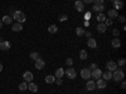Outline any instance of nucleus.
I'll return each mask as SVG.
<instances>
[{
	"label": "nucleus",
	"mask_w": 126,
	"mask_h": 94,
	"mask_svg": "<svg viewBox=\"0 0 126 94\" xmlns=\"http://www.w3.org/2000/svg\"><path fill=\"white\" fill-rule=\"evenodd\" d=\"M25 89H28V84L25 82H23V83H20L19 84V90H22V92H24Z\"/></svg>",
	"instance_id": "nucleus-29"
},
{
	"label": "nucleus",
	"mask_w": 126,
	"mask_h": 94,
	"mask_svg": "<svg viewBox=\"0 0 126 94\" xmlns=\"http://www.w3.org/2000/svg\"><path fill=\"white\" fill-rule=\"evenodd\" d=\"M28 89L30 90V92H38V85L35 84V83H33V82H30L29 84H28Z\"/></svg>",
	"instance_id": "nucleus-17"
},
{
	"label": "nucleus",
	"mask_w": 126,
	"mask_h": 94,
	"mask_svg": "<svg viewBox=\"0 0 126 94\" xmlns=\"http://www.w3.org/2000/svg\"><path fill=\"white\" fill-rule=\"evenodd\" d=\"M103 23H105V25H106V26H110V25H112V23H113V22H112V19L106 18V20H105Z\"/></svg>",
	"instance_id": "nucleus-31"
},
{
	"label": "nucleus",
	"mask_w": 126,
	"mask_h": 94,
	"mask_svg": "<svg viewBox=\"0 0 126 94\" xmlns=\"http://www.w3.org/2000/svg\"><path fill=\"white\" fill-rule=\"evenodd\" d=\"M111 44H112L113 48H120L121 47V40L119 38H113L112 41H111Z\"/></svg>",
	"instance_id": "nucleus-15"
},
{
	"label": "nucleus",
	"mask_w": 126,
	"mask_h": 94,
	"mask_svg": "<svg viewBox=\"0 0 126 94\" xmlns=\"http://www.w3.org/2000/svg\"><path fill=\"white\" fill-rule=\"evenodd\" d=\"M92 10L93 12H96V13H103V10H105V6L103 5H94L93 8H92Z\"/></svg>",
	"instance_id": "nucleus-20"
},
{
	"label": "nucleus",
	"mask_w": 126,
	"mask_h": 94,
	"mask_svg": "<svg viewBox=\"0 0 126 94\" xmlns=\"http://www.w3.org/2000/svg\"><path fill=\"white\" fill-rule=\"evenodd\" d=\"M0 43H1V38H0Z\"/></svg>",
	"instance_id": "nucleus-48"
},
{
	"label": "nucleus",
	"mask_w": 126,
	"mask_h": 94,
	"mask_svg": "<svg viewBox=\"0 0 126 94\" xmlns=\"http://www.w3.org/2000/svg\"><path fill=\"white\" fill-rule=\"evenodd\" d=\"M93 1H94V5H103L105 0H93Z\"/></svg>",
	"instance_id": "nucleus-34"
},
{
	"label": "nucleus",
	"mask_w": 126,
	"mask_h": 94,
	"mask_svg": "<svg viewBox=\"0 0 126 94\" xmlns=\"http://www.w3.org/2000/svg\"><path fill=\"white\" fill-rule=\"evenodd\" d=\"M116 64H117V65H120V67H124V65L126 64V60H125L124 58H121V59H119V61L116 63Z\"/></svg>",
	"instance_id": "nucleus-32"
},
{
	"label": "nucleus",
	"mask_w": 126,
	"mask_h": 94,
	"mask_svg": "<svg viewBox=\"0 0 126 94\" xmlns=\"http://www.w3.org/2000/svg\"><path fill=\"white\" fill-rule=\"evenodd\" d=\"M90 19H91V13H90V12H87V13L85 14V20H87V22H90Z\"/></svg>",
	"instance_id": "nucleus-35"
},
{
	"label": "nucleus",
	"mask_w": 126,
	"mask_h": 94,
	"mask_svg": "<svg viewBox=\"0 0 126 94\" xmlns=\"http://www.w3.org/2000/svg\"><path fill=\"white\" fill-rule=\"evenodd\" d=\"M86 88L87 90H93L94 88H96V82H93V80H87V84H86Z\"/></svg>",
	"instance_id": "nucleus-14"
},
{
	"label": "nucleus",
	"mask_w": 126,
	"mask_h": 94,
	"mask_svg": "<svg viewBox=\"0 0 126 94\" xmlns=\"http://www.w3.org/2000/svg\"><path fill=\"white\" fill-rule=\"evenodd\" d=\"M109 1H111V3H113V1H115V0H109Z\"/></svg>",
	"instance_id": "nucleus-47"
},
{
	"label": "nucleus",
	"mask_w": 126,
	"mask_h": 94,
	"mask_svg": "<svg viewBox=\"0 0 126 94\" xmlns=\"http://www.w3.org/2000/svg\"><path fill=\"white\" fill-rule=\"evenodd\" d=\"M81 77H82V79L88 80V78H91V70L88 68H83L81 70Z\"/></svg>",
	"instance_id": "nucleus-4"
},
{
	"label": "nucleus",
	"mask_w": 126,
	"mask_h": 94,
	"mask_svg": "<svg viewBox=\"0 0 126 94\" xmlns=\"http://www.w3.org/2000/svg\"><path fill=\"white\" fill-rule=\"evenodd\" d=\"M57 31H58V26H57V25L52 24L50 26H48V33H50V34H54V33H57Z\"/></svg>",
	"instance_id": "nucleus-23"
},
{
	"label": "nucleus",
	"mask_w": 126,
	"mask_h": 94,
	"mask_svg": "<svg viewBox=\"0 0 126 94\" xmlns=\"http://www.w3.org/2000/svg\"><path fill=\"white\" fill-rule=\"evenodd\" d=\"M81 1L83 3V4H90V3H92L93 0H81Z\"/></svg>",
	"instance_id": "nucleus-41"
},
{
	"label": "nucleus",
	"mask_w": 126,
	"mask_h": 94,
	"mask_svg": "<svg viewBox=\"0 0 126 94\" xmlns=\"http://www.w3.org/2000/svg\"><path fill=\"white\" fill-rule=\"evenodd\" d=\"M96 87L98 88V89H105L106 88V80H103V79H97V82H96Z\"/></svg>",
	"instance_id": "nucleus-10"
},
{
	"label": "nucleus",
	"mask_w": 126,
	"mask_h": 94,
	"mask_svg": "<svg viewBox=\"0 0 126 94\" xmlns=\"http://www.w3.org/2000/svg\"><path fill=\"white\" fill-rule=\"evenodd\" d=\"M91 77H93L94 79H100L101 77H102V71L98 69V68H96V69H93L92 71H91Z\"/></svg>",
	"instance_id": "nucleus-6"
},
{
	"label": "nucleus",
	"mask_w": 126,
	"mask_h": 94,
	"mask_svg": "<svg viewBox=\"0 0 126 94\" xmlns=\"http://www.w3.org/2000/svg\"><path fill=\"white\" fill-rule=\"evenodd\" d=\"M1 70H3V64L0 63V71H1Z\"/></svg>",
	"instance_id": "nucleus-45"
},
{
	"label": "nucleus",
	"mask_w": 126,
	"mask_h": 94,
	"mask_svg": "<svg viewBox=\"0 0 126 94\" xmlns=\"http://www.w3.org/2000/svg\"><path fill=\"white\" fill-rule=\"evenodd\" d=\"M102 77H103V80H110V79H112V71L107 70V71L102 73Z\"/></svg>",
	"instance_id": "nucleus-19"
},
{
	"label": "nucleus",
	"mask_w": 126,
	"mask_h": 94,
	"mask_svg": "<svg viewBox=\"0 0 126 94\" xmlns=\"http://www.w3.org/2000/svg\"><path fill=\"white\" fill-rule=\"evenodd\" d=\"M76 34H77L78 36L85 35V29H83V28H81V26H78V28L76 29Z\"/></svg>",
	"instance_id": "nucleus-27"
},
{
	"label": "nucleus",
	"mask_w": 126,
	"mask_h": 94,
	"mask_svg": "<svg viewBox=\"0 0 126 94\" xmlns=\"http://www.w3.org/2000/svg\"><path fill=\"white\" fill-rule=\"evenodd\" d=\"M87 45H88V48L94 49V48H97V41L94 40L93 38H88V40H87Z\"/></svg>",
	"instance_id": "nucleus-12"
},
{
	"label": "nucleus",
	"mask_w": 126,
	"mask_h": 94,
	"mask_svg": "<svg viewBox=\"0 0 126 94\" xmlns=\"http://www.w3.org/2000/svg\"><path fill=\"white\" fill-rule=\"evenodd\" d=\"M119 20H120V22H121V23L124 24V23H125V16H124V15H121V16H119Z\"/></svg>",
	"instance_id": "nucleus-40"
},
{
	"label": "nucleus",
	"mask_w": 126,
	"mask_h": 94,
	"mask_svg": "<svg viewBox=\"0 0 126 94\" xmlns=\"http://www.w3.org/2000/svg\"><path fill=\"white\" fill-rule=\"evenodd\" d=\"M121 1H124V0H121Z\"/></svg>",
	"instance_id": "nucleus-49"
},
{
	"label": "nucleus",
	"mask_w": 126,
	"mask_h": 94,
	"mask_svg": "<svg viewBox=\"0 0 126 94\" xmlns=\"http://www.w3.org/2000/svg\"><path fill=\"white\" fill-rule=\"evenodd\" d=\"M105 20H106V15H105L103 13H100V14L97 15V22H98V23H103Z\"/></svg>",
	"instance_id": "nucleus-26"
},
{
	"label": "nucleus",
	"mask_w": 126,
	"mask_h": 94,
	"mask_svg": "<svg viewBox=\"0 0 126 94\" xmlns=\"http://www.w3.org/2000/svg\"><path fill=\"white\" fill-rule=\"evenodd\" d=\"M64 74L69 78V79H75L76 75H77V71L75 68H68L67 70H64Z\"/></svg>",
	"instance_id": "nucleus-3"
},
{
	"label": "nucleus",
	"mask_w": 126,
	"mask_h": 94,
	"mask_svg": "<svg viewBox=\"0 0 126 94\" xmlns=\"http://www.w3.org/2000/svg\"><path fill=\"white\" fill-rule=\"evenodd\" d=\"M75 8H76V10L79 13V12H83V9H85V4H83L81 0H77V1L75 3Z\"/></svg>",
	"instance_id": "nucleus-9"
},
{
	"label": "nucleus",
	"mask_w": 126,
	"mask_h": 94,
	"mask_svg": "<svg viewBox=\"0 0 126 94\" xmlns=\"http://www.w3.org/2000/svg\"><path fill=\"white\" fill-rule=\"evenodd\" d=\"M56 82H57V84H58V85H62V83H63L62 78H57V80H56Z\"/></svg>",
	"instance_id": "nucleus-38"
},
{
	"label": "nucleus",
	"mask_w": 126,
	"mask_h": 94,
	"mask_svg": "<svg viewBox=\"0 0 126 94\" xmlns=\"http://www.w3.org/2000/svg\"><path fill=\"white\" fill-rule=\"evenodd\" d=\"M79 58H81L82 60H86V59H87V51H86V50H81V51H79Z\"/></svg>",
	"instance_id": "nucleus-28"
},
{
	"label": "nucleus",
	"mask_w": 126,
	"mask_h": 94,
	"mask_svg": "<svg viewBox=\"0 0 126 94\" xmlns=\"http://www.w3.org/2000/svg\"><path fill=\"white\" fill-rule=\"evenodd\" d=\"M124 77H125V74H124L122 70L116 69V70H113V73H112V79H113L115 82H121V80H124Z\"/></svg>",
	"instance_id": "nucleus-2"
},
{
	"label": "nucleus",
	"mask_w": 126,
	"mask_h": 94,
	"mask_svg": "<svg viewBox=\"0 0 126 94\" xmlns=\"http://www.w3.org/2000/svg\"><path fill=\"white\" fill-rule=\"evenodd\" d=\"M23 79H24L25 83L33 82V73H32V71H25L24 74H23Z\"/></svg>",
	"instance_id": "nucleus-5"
},
{
	"label": "nucleus",
	"mask_w": 126,
	"mask_h": 94,
	"mask_svg": "<svg viewBox=\"0 0 126 94\" xmlns=\"http://www.w3.org/2000/svg\"><path fill=\"white\" fill-rule=\"evenodd\" d=\"M30 58L33 59V60H38L40 57H39V54L37 53V51H33V53H30Z\"/></svg>",
	"instance_id": "nucleus-30"
},
{
	"label": "nucleus",
	"mask_w": 126,
	"mask_h": 94,
	"mask_svg": "<svg viewBox=\"0 0 126 94\" xmlns=\"http://www.w3.org/2000/svg\"><path fill=\"white\" fill-rule=\"evenodd\" d=\"M66 64H67L68 67H71V65L73 64V60H72L71 58H67V60H66Z\"/></svg>",
	"instance_id": "nucleus-36"
},
{
	"label": "nucleus",
	"mask_w": 126,
	"mask_h": 94,
	"mask_svg": "<svg viewBox=\"0 0 126 94\" xmlns=\"http://www.w3.org/2000/svg\"><path fill=\"white\" fill-rule=\"evenodd\" d=\"M96 68H98V67H97L96 64H94V63H92V64L90 65V68H88V69H90V70H93V69H96Z\"/></svg>",
	"instance_id": "nucleus-37"
},
{
	"label": "nucleus",
	"mask_w": 126,
	"mask_h": 94,
	"mask_svg": "<svg viewBox=\"0 0 126 94\" xmlns=\"http://www.w3.org/2000/svg\"><path fill=\"white\" fill-rule=\"evenodd\" d=\"M112 34H113V36L119 38V35H120V30H119V29H113V30H112Z\"/></svg>",
	"instance_id": "nucleus-33"
},
{
	"label": "nucleus",
	"mask_w": 126,
	"mask_h": 94,
	"mask_svg": "<svg viewBox=\"0 0 126 94\" xmlns=\"http://www.w3.org/2000/svg\"><path fill=\"white\" fill-rule=\"evenodd\" d=\"M67 18H68L67 15H62L61 16V20H62V22H64V20H67Z\"/></svg>",
	"instance_id": "nucleus-43"
},
{
	"label": "nucleus",
	"mask_w": 126,
	"mask_h": 94,
	"mask_svg": "<svg viewBox=\"0 0 126 94\" xmlns=\"http://www.w3.org/2000/svg\"><path fill=\"white\" fill-rule=\"evenodd\" d=\"M1 22H3L4 24H12L13 18L10 16V15H4V16H3V19H1Z\"/></svg>",
	"instance_id": "nucleus-18"
},
{
	"label": "nucleus",
	"mask_w": 126,
	"mask_h": 94,
	"mask_svg": "<svg viewBox=\"0 0 126 94\" xmlns=\"http://www.w3.org/2000/svg\"><path fill=\"white\" fill-rule=\"evenodd\" d=\"M13 20H15L16 23H20V24H23L25 20H27V18H25V14L23 13V12H19V10H16V12L13 14Z\"/></svg>",
	"instance_id": "nucleus-1"
},
{
	"label": "nucleus",
	"mask_w": 126,
	"mask_h": 94,
	"mask_svg": "<svg viewBox=\"0 0 126 94\" xmlns=\"http://www.w3.org/2000/svg\"><path fill=\"white\" fill-rule=\"evenodd\" d=\"M124 8V3L121 1V0H115L113 1V9L115 10H120Z\"/></svg>",
	"instance_id": "nucleus-13"
},
{
	"label": "nucleus",
	"mask_w": 126,
	"mask_h": 94,
	"mask_svg": "<svg viewBox=\"0 0 126 94\" xmlns=\"http://www.w3.org/2000/svg\"><path fill=\"white\" fill-rule=\"evenodd\" d=\"M12 29H13V31H22L23 30V25L20 24V23H15Z\"/></svg>",
	"instance_id": "nucleus-24"
},
{
	"label": "nucleus",
	"mask_w": 126,
	"mask_h": 94,
	"mask_svg": "<svg viewBox=\"0 0 126 94\" xmlns=\"http://www.w3.org/2000/svg\"><path fill=\"white\" fill-rule=\"evenodd\" d=\"M0 49L1 50H9L10 49V43L8 40H1V43H0Z\"/></svg>",
	"instance_id": "nucleus-11"
},
{
	"label": "nucleus",
	"mask_w": 126,
	"mask_h": 94,
	"mask_svg": "<svg viewBox=\"0 0 126 94\" xmlns=\"http://www.w3.org/2000/svg\"><path fill=\"white\" fill-rule=\"evenodd\" d=\"M97 31L98 33H105L106 31V29H107V26L105 25V23H98V25H97Z\"/></svg>",
	"instance_id": "nucleus-16"
},
{
	"label": "nucleus",
	"mask_w": 126,
	"mask_h": 94,
	"mask_svg": "<svg viewBox=\"0 0 126 94\" xmlns=\"http://www.w3.org/2000/svg\"><path fill=\"white\" fill-rule=\"evenodd\" d=\"M90 25V22H87V20H86V22H85V26H88Z\"/></svg>",
	"instance_id": "nucleus-44"
},
{
	"label": "nucleus",
	"mask_w": 126,
	"mask_h": 94,
	"mask_svg": "<svg viewBox=\"0 0 126 94\" xmlns=\"http://www.w3.org/2000/svg\"><path fill=\"white\" fill-rule=\"evenodd\" d=\"M106 68H107V70H110V71H113V70H116V69H117V64H116L115 61L110 60V61H107Z\"/></svg>",
	"instance_id": "nucleus-7"
},
{
	"label": "nucleus",
	"mask_w": 126,
	"mask_h": 94,
	"mask_svg": "<svg viewBox=\"0 0 126 94\" xmlns=\"http://www.w3.org/2000/svg\"><path fill=\"white\" fill-rule=\"evenodd\" d=\"M119 14H117V10H115V9H110L109 10V18L110 19H113V18H117Z\"/></svg>",
	"instance_id": "nucleus-21"
},
{
	"label": "nucleus",
	"mask_w": 126,
	"mask_h": 94,
	"mask_svg": "<svg viewBox=\"0 0 126 94\" xmlns=\"http://www.w3.org/2000/svg\"><path fill=\"white\" fill-rule=\"evenodd\" d=\"M44 65H46V61L43 60V59H38V60H35V68L38 69V70H42L44 68Z\"/></svg>",
	"instance_id": "nucleus-8"
},
{
	"label": "nucleus",
	"mask_w": 126,
	"mask_h": 94,
	"mask_svg": "<svg viewBox=\"0 0 126 94\" xmlns=\"http://www.w3.org/2000/svg\"><path fill=\"white\" fill-rule=\"evenodd\" d=\"M56 82V77L54 75H47L46 77V83H48V84H52V83Z\"/></svg>",
	"instance_id": "nucleus-25"
},
{
	"label": "nucleus",
	"mask_w": 126,
	"mask_h": 94,
	"mask_svg": "<svg viewBox=\"0 0 126 94\" xmlns=\"http://www.w3.org/2000/svg\"><path fill=\"white\" fill-rule=\"evenodd\" d=\"M121 89H126V83L122 80V83H121Z\"/></svg>",
	"instance_id": "nucleus-42"
},
{
	"label": "nucleus",
	"mask_w": 126,
	"mask_h": 94,
	"mask_svg": "<svg viewBox=\"0 0 126 94\" xmlns=\"http://www.w3.org/2000/svg\"><path fill=\"white\" fill-rule=\"evenodd\" d=\"M63 75H64V69H63V68H58V69L56 70L54 77H56V78H62Z\"/></svg>",
	"instance_id": "nucleus-22"
},
{
	"label": "nucleus",
	"mask_w": 126,
	"mask_h": 94,
	"mask_svg": "<svg viewBox=\"0 0 126 94\" xmlns=\"http://www.w3.org/2000/svg\"><path fill=\"white\" fill-rule=\"evenodd\" d=\"M1 28H3V22L0 20V29H1Z\"/></svg>",
	"instance_id": "nucleus-46"
},
{
	"label": "nucleus",
	"mask_w": 126,
	"mask_h": 94,
	"mask_svg": "<svg viewBox=\"0 0 126 94\" xmlns=\"http://www.w3.org/2000/svg\"><path fill=\"white\" fill-rule=\"evenodd\" d=\"M85 35H86L87 38H91V36H92V33H91V31H85Z\"/></svg>",
	"instance_id": "nucleus-39"
}]
</instances>
